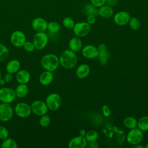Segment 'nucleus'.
<instances>
[{
	"label": "nucleus",
	"mask_w": 148,
	"mask_h": 148,
	"mask_svg": "<svg viewBox=\"0 0 148 148\" xmlns=\"http://www.w3.org/2000/svg\"><path fill=\"white\" fill-rule=\"evenodd\" d=\"M59 58L60 64L65 69H72L74 68L77 62V57L75 52L70 49L63 51Z\"/></svg>",
	"instance_id": "obj_1"
},
{
	"label": "nucleus",
	"mask_w": 148,
	"mask_h": 148,
	"mask_svg": "<svg viewBox=\"0 0 148 148\" xmlns=\"http://www.w3.org/2000/svg\"><path fill=\"white\" fill-rule=\"evenodd\" d=\"M40 64L42 66L46 71L53 72L56 71L60 65L59 58L54 54H47L42 57Z\"/></svg>",
	"instance_id": "obj_2"
},
{
	"label": "nucleus",
	"mask_w": 148,
	"mask_h": 148,
	"mask_svg": "<svg viewBox=\"0 0 148 148\" xmlns=\"http://www.w3.org/2000/svg\"><path fill=\"white\" fill-rule=\"evenodd\" d=\"M62 99L60 95L57 93H51L46 98L45 103L48 108L52 111L57 110L61 106Z\"/></svg>",
	"instance_id": "obj_3"
},
{
	"label": "nucleus",
	"mask_w": 148,
	"mask_h": 148,
	"mask_svg": "<svg viewBox=\"0 0 148 148\" xmlns=\"http://www.w3.org/2000/svg\"><path fill=\"white\" fill-rule=\"evenodd\" d=\"M143 137V131L138 127L131 129L127 135V141L132 145L140 143Z\"/></svg>",
	"instance_id": "obj_4"
},
{
	"label": "nucleus",
	"mask_w": 148,
	"mask_h": 148,
	"mask_svg": "<svg viewBox=\"0 0 148 148\" xmlns=\"http://www.w3.org/2000/svg\"><path fill=\"white\" fill-rule=\"evenodd\" d=\"M91 30V25L87 21H81L75 24L73 28L74 34L77 37H84L88 34Z\"/></svg>",
	"instance_id": "obj_5"
},
{
	"label": "nucleus",
	"mask_w": 148,
	"mask_h": 148,
	"mask_svg": "<svg viewBox=\"0 0 148 148\" xmlns=\"http://www.w3.org/2000/svg\"><path fill=\"white\" fill-rule=\"evenodd\" d=\"M13 108L10 103H2L0 104V120L3 122L10 121L13 116Z\"/></svg>",
	"instance_id": "obj_6"
},
{
	"label": "nucleus",
	"mask_w": 148,
	"mask_h": 148,
	"mask_svg": "<svg viewBox=\"0 0 148 148\" xmlns=\"http://www.w3.org/2000/svg\"><path fill=\"white\" fill-rule=\"evenodd\" d=\"M49 41L48 35L45 32H38L34 37L33 43L37 50L43 49L47 45Z\"/></svg>",
	"instance_id": "obj_7"
},
{
	"label": "nucleus",
	"mask_w": 148,
	"mask_h": 148,
	"mask_svg": "<svg viewBox=\"0 0 148 148\" xmlns=\"http://www.w3.org/2000/svg\"><path fill=\"white\" fill-rule=\"evenodd\" d=\"M16 97L15 91L9 87H3L0 89V101L3 103H10Z\"/></svg>",
	"instance_id": "obj_8"
},
{
	"label": "nucleus",
	"mask_w": 148,
	"mask_h": 148,
	"mask_svg": "<svg viewBox=\"0 0 148 148\" xmlns=\"http://www.w3.org/2000/svg\"><path fill=\"white\" fill-rule=\"evenodd\" d=\"M15 114L19 117L26 118L30 116L32 111L31 106L25 102L17 103L14 109Z\"/></svg>",
	"instance_id": "obj_9"
},
{
	"label": "nucleus",
	"mask_w": 148,
	"mask_h": 148,
	"mask_svg": "<svg viewBox=\"0 0 148 148\" xmlns=\"http://www.w3.org/2000/svg\"><path fill=\"white\" fill-rule=\"evenodd\" d=\"M32 112L36 116H41L47 112L48 108L45 102L41 100H36L31 105Z\"/></svg>",
	"instance_id": "obj_10"
},
{
	"label": "nucleus",
	"mask_w": 148,
	"mask_h": 148,
	"mask_svg": "<svg viewBox=\"0 0 148 148\" xmlns=\"http://www.w3.org/2000/svg\"><path fill=\"white\" fill-rule=\"evenodd\" d=\"M26 41V36L24 33L21 31H14L10 36L11 43L16 47H23Z\"/></svg>",
	"instance_id": "obj_11"
},
{
	"label": "nucleus",
	"mask_w": 148,
	"mask_h": 148,
	"mask_svg": "<svg viewBox=\"0 0 148 148\" xmlns=\"http://www.w3.org/2000/svg\"><path fill=\"white\" fill-rule=\"evenodd\" d=\"M113 16V21L116 25L119 26H124L128 24L131 18L129 13L123 10L117 12Z\"/></svg>",
	"instance_id": "obj_12"
},
{
	"label": "nucleus",
	"mask_w": 148,
	"mask_h": 148,
	"mask_svg": "<svg viewBox=\"0 0 148 148\" xmlns=\"http://www.w3.org/2000/svg\"><path fill=\"white\" fill-rule=\"evenodd\" d=\"M83 56L87 59H93L98 57L99 51L97 47L92 45H87L82 49Z\"/></svg>",
	"instance_id": "obj_13"
},
{
	"label": "nucleus",
	"mask_w": 148,
	"mask_h": 148,
	"mask_svg": "<svg viewBox=\"0 0 148 148\" xmlns=\"http://www.w3.org/2000/svg\"><path fill=\"white\" fill-rule=\"evenodd\" d=\"M47 21L42 17H36L33 19L31 23L32 28L38 32H45L47 27Z\"/></svg>",
	"instance_id": "obj_14"
},
{
	"label": "nucleus",
	"mask_w": 148,
	"mask_h": 148,
	"mask_svg": "<svg viewBox=\"0 0 148 148\" xmlns=\"http://www.w3.org/2000/svg\"><path fill=\"white\" fill-rule=\"evenodd\" d=\"M87 142L85 137L79 135L69 140L68 146L70 148H84L87 145Z\"/></svg>",
	"instance_id": "obj_15"
},
{
	"label": "nucleus",
	"mask_w": 148,
	"mask_h": 148,
	"mask_svg": "<svg viewBox=\"0 0 148 148\" xmlns=\"http://www.w3.org/2000/svg\"><path fill=\"white\" fill-rule=\"evenodd\" d=\"M31 79V75L29 72L25 69L19 70L16 75V79L19 84H27Z\"/></svg>",
	"instance_id": "obj_16"
},
{
	"label": "nucleus",
	"mask_w": 148,
	"mask_h": 148,
	"mask_svg": "<svg viewBox=\"0 0 148 148\" xmlns=\"http://www.w3.org/2000/svg\"><path fill=\"white\" fill-rule=\"evenodd\" d=\"M114 10L112 6L108 5H103L98 8V15L105 18H109L113 16Z\"/></svg>",
	"instance_id": "obj_17"
},
{
	"label": "nucleus",
	"mask_w": 148,
	"mask_h": 148,
	"mask_svg": "<svg viewBox=\"0 0 148 148\" xmlns=\"http://www.w3.org/2000/svg\"><path fill=\"white\" fill-rule=\"evenodd\" d=\"M90 73V67L86 64L80 65L76 70V76L79 79H84L87 77Z\"/></svg>",
	"instance_id": "obj_18"
},
{
	"label": "nucleus",
	"mask_w": 148,
	"mask_h": 148,
	"mask_svg": "<svg viewBox=\"0 0 148 148\" xmlns=\"http://www.w3.org/2000/svg\"><path fill=\"white\" fill-rule=\"evenodd\" d=\"M53 74L52 72L45 71L43 72L39 76V83L43 86H48L51 83L53 80Z\"/></svg>",
	"instance_id": "obj_19"
},
{
	"label": "nucleus",
	"mask_w": 148,
	"mask_h": 148,
	"mask_svg": "<svg viewBox=\"0 0 148 148\" xmlns=\"http://www.w3.org/2000/svg\"><path fill=\"white\" fill-rule=\"evenodd\" d=\"M20 68V62L16 59H13L9 61L6 66L7 72L13 74L17 73Z\"/></svg>",
	"instance_id": "obj_20"
},
{
	"label": "nucleus",
	"mask_w": 148,
	"mask_h": 148,
	"mask_svg": "<svg viewBox=\"0 0 148 148\" xmlns=\"http://www.w3.org/2000/svg\"><path fill=\"white\" fill-rule=\"evenodd\" d=\"M82 47V42L79 37H73L69 42V49L74 52L79 51Z\"/></svg>",
	"instance_id": "obj_21"
},
{
	"label": "nucleus",
	"mask_w": 148,
	"mask_h": 148,
	"mask_svg": "<svg viewBox=\"0 0 148 148\" xmlns=\"http://www.w3.org/2000/svg\"><path fill=\"white\" fill-rule=\"evenodd\" d=\"M16 97L21 98L25 97L28 92V87L27 84H19L15 89Z\"/></svg>",
	"instance_id": "obj_22"
},
{
	"label": "nucleus",
	"mask_w": 148,
	"mask_h": 148,
	"mask_svg": "<svg viewBox=\"0 0 148 148\" xmlns=\"http://www.w3.org/2000/svg\"><path fill=\"white\" fill-rule=\"evenodd\" d=\"M137 123L138 120L132 116H127L123 120L124 125L130 130L137 127Z\"/></svg>",
	"instance_id": "obj_23"
},
{
	"label": "nucleus",
	"mask_w": 148,
	"mask_h": 148,
	"mask_svg": "<svg viewBox=\"0 0 148 148\" xmlns=\"http://www.w3.org/2000/svg\"><path fill=\"white\" fill-rule=\"evenodd\" d=\"M137 127L143 132L148 131V116H143L138 120Z\"/></svg>",
	"instance_id": "obj_24"
},
{
	"label": "nucleus",
	"mask_w": 148,
	"mask_h": 148,
	"mask_svg": "<svg viewBox=\"0 0 148 148\" xmlns=\"http://www.w3.org/2000/svg\"><path fill=\"white\" fill-rule=\"evenodd\" d=\"M84 13L88 14H93L95 16L98 15V8L94 6L92 3H87L83 8Z\"/></svg>",
	"instance_id": "obj_25"
},
{
	"label": "nucleus",
	"mask_w": 148,
	"mask_h": 148,
	"mask_svg": "<svg viewBox=\"0 0 148 148\" xmlns=\"http://www.w3.org/2000/svg\"><path fill=\"white\" fill-rule=\"evenodd\" d=\"M1 147L2 148H17L18 146L14 139L11 138H7L3 140Z\"/></svg>",
	"instance_id": "obj_26"
},
{
	"label": "nucleus",
	"mask_w": 148,
	"mask_h": 148,
	"mask_svg": "<svg viewBox=\"0 0 148 148\" xmlns=\"http://www.w3.org/2000/svg\"><path fill=\"white\" fill-rule=\"evenodd\" d=\"M60 28L61 26L60 24L57 21H52L47 23V29L51 33H57L60 30Z\"/></svg>",
	"instance_id": "obj_27"
},
{
	"label": "nucleus",
	"mask_w": 148,
	"mask_h": 148,
	"mask_svg": "<svg viewBox=\"0 0 148 148\" xmlns=\"http://www.w3.org/2000/svg\"><path fill=\"white\" fill-rule=\"evenodd\" d=\"M9 56L8 48L3 44L0 43V62L6 60Z\"/></svg>",
	"instance_id": "obj_28"
},
{
	"label": "nucleus",
	"mask_w": 148,
	"mask_h": 148,
	"mask_svg": "<svg viewBox=\"0 0 148 148\" xmlns=\"http://www.w3.org/2000/svg\"><path fill=\"white\" fill-rule=\"evenodd\" d=\"M99 138L98 133L95 130H90L87 131L85 135V138L89 142L97 141Z\"/></svg>",
	"instance_id": "obj_29"
},
{
	"label": "nucleus",
	"mask_w": 148,
	"mask_h": 148,
	"mask_svg": "<svg viewBox=\"0 0 148 148\" xmlns=\"http://www.w3.org/2000/svg\"><path fill=\"white\" fill-rule=\"evenodd\" d=\"M128 24L130 28L134 31L138 30L140 27V22L136 17H131L129 20Z\"/></svg>",
	"instance_id": "obj_30"
},
{
	"label": "nucleus",
	"mask_w": 148,
	"mask_h": 148,
	"mask_svg": "<svg viewBox=\"0 0 148 148\" xmlns=\"http://www.w3.org/2000/svg\"><path fill=\"white\" fill-rule=\"evenodd\" d=\"M75 21L71 17H66L62 20V24L67 29H73L75 25Z\"/></svg>",
	"instance_id": "obj_31"
},
{
	"label": "nucleus",
	"mask_w": 148,
	"mask_h": 148,
	"mask_svg": "<svg viewBox=\"0 0 148 148\" xmlns=\"http://www.w3.org/2000/svg\"><path fill=\"white\" fill-rule=\"evenodd\" d=\"M51 122L50 117L46 114L41 116L39 120V124L42 127H48Z\"/></svg>",
	"instance_id": "obj_32"
},
{
	"label": "nucleus",
	"mask_w": 148,
	"mask_h": 148,
	"mask_svg": "<svg viewBox=\"0 0 148 148\" xmlns=\"http://www.w3.org/2000/svg\"><path fill=\"white\" fill-rule=\"evenodd\" d=\"M24 49L27 51V52H32L33 51L35 47L34 46V44L33 43V42H31V41H25V42L24 43V44L23 46Z\"/></svg>",
	"instance_id": "obj_33"
},
{
	"label": "nucleus",
	"mask_w": 148,
	"mask_h": 148,
	"mask_svg": "<svg viewBox=\"0 0 148 148\" xmlns=\"http://www.w3.org/2000/svg\"><path fill=\"white\" fill-rule=\"evenodd\" d=\"M9 131L8 129L4 126H0V139L4 140L8 138Z\"/></svg>",
	"instance_id": "obj_34"
},
{
	"label": "nucleus",
	"mask_w": 148,
	"mask_h": 148,
	"mask_svg": "<svg viewBox=\"0 0 148 148\" xmlns=\"http://www.w3.org/2000/svg\"><path fill=\"white\" fill-rule=\"evenodd\" d=\"M90 3L97 8H99L106 3V0H90Z\"/></svg>",
	"instance_id": "obj_35"
},
{
	"label": "nucleus",
	"mask_w": 148,
	"mask_h": 148,
	"mask_svg": "<svg viewBox=\"0 0 148 148\" xmlns=\"http://www.w3.org/2000/svg\"><path fill=\"white\" fill-rule=\"evenodd\" d=\"M102 112L105 117H109L110 114V109L106 105H104L102 108Z\"/></svg>",
	"instance_id": "obj_36"
},
{
	"label": "nucleus",
	"mask_w": 148,
	"mask_h": 148,
	"mask_svg": "<svg viewBox=\"0 0 148 148\" xmlns=\"http://www.w3.org/2000/svg\"><path fill=\"white\" fill-rule=\"evenodd\" d=\"M86 21L90 25L94 24L96 21V16L93 14H88L87 16Z\"/></svg>",
	"instance_id": "obj_37"
},
{
	"label": "nucleus",
	"mask_w": 148,
	"mask_h": 148,
	"mask_svg": "<svg viewBox=\"0 0 148 148\" xmlns=\"http://www.w3.org/2000/svg\"><path fill=\"white\" fill-rule=\"evenodd\" d=\"M12 78H13L12 74L7 72V73L5 75L3 79L5 82V83H10L12 81Z\"/></svg>",
	"instance_id": "obj_38"
},
{
	"label": "nucleus",
	"mask_w": 148,
	"mask_h": 148,
	"mask_svg": "<svg viewBox=\"0 0 148 148\" xmlns=\"http://www.w3.org/2000/svg\"><path fill=\"white\" fill-rule=\"evenodd\" d=\"M97 49L98 50L99 53H101V52H103L107 50V47L106 46L105 44H100L98 45V46L97 47Z\"/></svg>",
	"instance_id": "obj_39"
},
{
	"label": "nucleus",
	"mask_w": 148,
	"mask_h": 148,
	"mask_svg": "<svg viewBox=\"0 0 148 148\" xmlns=\"http://www.w3.org/2000/svg\"><path fill=\"white\" fill-rule=\"evenodd\" d=\"M118 3V0H106V3L110 6H115Z\"/></svg>",
	"instance_id": "obj_40"
},
{
	"label": "nucleus",
	"mask_w": 148,
	"mask_h": 148,
	"mask_svg": "<svg viewBox=\"0 0 148 148\" xmlns=\"http://www.w3.org/2000/svg\"><path fill=\"white\" fill-rule=\"evenodd\" d=\"M99 58V62L101 63V64L104 65H106L108 62V58L107 57H98Z\"/></svg>",
	"instance_id": "obj_41"
},
{
	"label": "nucleus",
	"mask_w": 148,
	"mask_h": 148,
	"mask_svg": "<svg viewBox=\"0 0 148 148\" xmlns=\"http://www.w3.org/2000/svg\"><path fill=\"white\" fill-rule=\"evenodd\" d=\"M90 146L92 148H96L98 146V144L97 142V141H94V142H90Z\"/></svg>",
	"instance_id": "obj_42"
},
{
	"label": "nucleus",
	"mask_w": 148,
	"mask_h": 148,
	"mask_svg": "<svg viewBox=\"0 0 148 148\" xmlns=\"http://www.w3.org/2000/svg\"><path fill=\"white\" fill-rule=\"evenodd\" d=\"M86 131L84 129H82V130H80L79 132V135L81 136H83V137H85V135H86Z\"/></svg>",
	"instance_id": "obj_43"
},
{
	"label": "nucleus",
	"mask_w": 148,
	"mask_h": 148,
	"mask_svg": "<svg viewBox=\"0 0 148 148\" xmlns=\"http://www.w3.org/2000/svg\"><path fill=\"white\" fill-rule=\"evenodd\" d=\"M134 146H135V148H143V146L142 145H140V143H138V144H137L136 145H134Z\"/></svg>",
	"instance_id": "obj_44"
},
{
	"label": "nucleus",
	"mask_w": 148,
	"mask_h": 148,
	"mask_svg": "<svg viewBox=\"0 0 148 148\" xmlns=\"http://www.w3.org/2000/svg\"><path fill=\"white\" fill-rule=\"evenodd\" d=\"M5 84V82L4 79H1L0 80V86H3Z\"/></svg>",
	"instance_id": "obj_45"
},
{
	"label": "nucleus",
	"mask_w": 148,
	"mask_h": 148,
	"mask_svg": "<svg viewBox=\"0 0 148 148\" xmlns=\"http://www.w3.org/2000/svg\"><path fill=\"white\" fill-rule=\"evenodd\" d=\"M145 148H148V143H146V145H145Z\"/></svg>",
	"instance_id": "obj_46"
},
{
	"label": "nucleus",
	"mask_w": 148,
	"mask_h": 148,
	"mask_svg": "<svg viewBox=\"0 0 148 148\" xmlns=\"http://www.w3.org/2000/svg\"><path fill=\"white\" fill-rule=\"evenodd\" d=\"M1 76H2V75H1V70H0V80L1 79Z\"/></svg>",
	"instance_id": "obj_47"
}]
</instances>
